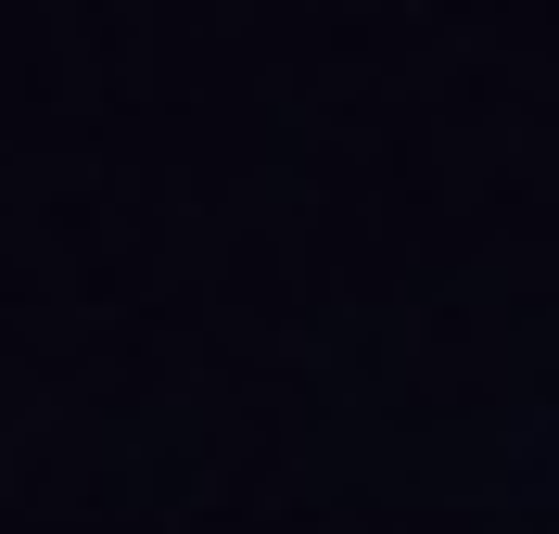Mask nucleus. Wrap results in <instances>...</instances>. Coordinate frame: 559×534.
Instances as JSON below:
<instances>
[]
</instances>
